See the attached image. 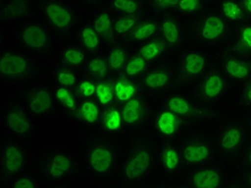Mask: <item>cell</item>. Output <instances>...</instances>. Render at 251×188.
I'll use <instances>...</instances> for the list:
<instances>
[{"mask_svg":"<svg viewBox=\"0 0 251 188\" xmlns=\"http://www.w3.org/2000/svg\"><path fill=\"white\" fill-rule=\"evenodd\" d=\"M155 150L150 141L135 139L126 155L119 170V179L124 183L135 184L144 181L153 167Z\"/></svg>","mask_w":251,"mask_h":188,"instance_id":"obj_1","label":"cell"},{"mask_svg":"<svg viewBox=\"0 0 251 188\" xmlns=\"http://www.w3.org/2000/svg\"><path fill=\"white\" fill-rule=\"evenodd\" d=\"M117 159L118 153L115 144L105 136H96L85 147V164L99 179H106L114 172Z\"/></svg>","mask_w":251,"mask_h":188,"instance_id":"obj_2","label":"cell"},{"mask_svg":"<svg viewBox=\"0 0 251 188\" xmlns=\"http://www.w3.org/2000/svg\"><path fill=\"white\" fill-rule=\"evenodd\" d=\"M190 33L200 43L217 45L231 38L232 27L220 13L206 12L191 23Z\"/></svg>","mask_w":251,"mask_h":188,"instance_id":"obj_3","label":"cell"},{"mask_svg":"<svg viewBox=\"0 0 251 188\" xmlns=\"http://www.w3.org/2000/svg\"><path fill=\"white\" fill-rule=\"evenodd\" d=\"M16 38L23 49L38 55H50L54 50V38L48 27L36 20L22 22Z\"/></svg>","mask_w":251,"mask_h":188,"instance_id":"obj_4","label":"cell"},{"mask_svg":"<svg viewBox=\"0 0 251 188\" xmlns=\"http://www.w3.org/2000/svg\"><path fill=\"white\" fill-rule=\"evenodd\" d=\"M0 75L8 83H25L37 75V65L18 50H4L0 55Z\"/></svg>","mask_w":251,"mask_h":188,"instance_id":"obj_5","label":"cell"},{"mask_svg":"<svg viewBox=\"0 0 251 188\" xmlns=\"http://www.w3.org/2000/svg\"><path fill=\"white\" fill-rule=\"evenodd\" d=\"M38 170L42 178L57 183L69 178L77 170V162L69 153L64 151H50L43 154L39 159Z\"/></svg>","mask_w":251,"mask_h":188,"instance_id":"obj_6","label":"cell"},{"mask_svg":"<svg viewBox=\"0 0 251 188\" xmlns=\"http://www.w3.org/2000/svg\"><path fill=\"white\" fill-rule=\"evenodd\" d=\"M179 150L187 167H197L213 161L216 155V144L208 135L191 134L180 142Z\"/></svg>","mask_w":251,"mask_h":188,"instance_id":"obj_7","label":"cell"},{"mask_svg":"<svg viewBox=\"0 0 251 188\" xmlns=\"http://www.w3.org/2000/svg\"><path fill=\"white\" fill-rule=\"evenodd\" d=\"M229 88V79L224 72L219 68H210L197 82L193 97L208 106L224 98Z\"/></svg>","mask_w":251,"mask_h":188,"instance_id":"obj_8","label":"cell"},{"mask_svg":"<svg viewBox=\"0 0 251 188\" xmlns=\"http://www.w3.org/2000/svg\"><path fill=\"white\" fill-rule=\"evenodd\" d=\"M248 134L244 125L229 122L222 125L217 134L216 147L222 156L233 158L242 154L247 145Z\"/></svg>","mask_w":251,"mask_h":188,"instance_id":"obj_9","label":"cell"},{"mask_svg":"<svg viewBox=\"0 0 251 188\" xmlns=\"http://www.w3.org/2000/svg\"><path fill=\"white\" fill-rule=\"evenodd\" d=\"M39 9L45 23L56 31L68 32L76 25L75 12L61 0H41Z\"/></svg>","mask_w":251,"mask_h":188,"instance_id":"obj_10","label":"cell"},{"mask_svg":"<svg viewBox=\"0 0 251 188\" xmlns=\"http://www.w3.org/2000/svg\"><path fill=\"white\" fill-rule=\"evenodd\" d=\"M162 107L177 114L182 119H185L186 123L198 122L213 115V112L207 105L199 101L195 97L190 98L179 94L165 97L162 101Z\"/></svg>","mask_w":251,"mask_h":188,"instance_id":"obj_11","label":"cell"},{"mask_svg":"<svg viewBox=\"0 0 251 188\" xmlns=\"http://www.w3.org/2000/svg\"><path fill=\"white\" fill-rule=\"evenodd\" d=\"M144 92L151 95H163L181 84L172 67L160 64L148 70L141 80Z\"/></svg>","mask_w":251,"mask_h":188,"instance_id":"obj_12","label":"cell"},{"mask_svg":"<svg viewBox=\"0 0 251 188\" xmlns=\"http://www.w3.org/2000/svg\"><path fill=\"white\" fill-rule=\"evenodd\" d=\"M28 163V154L24 146L16 140H5L0 152L1 176L4 180L12 179L22 173Z\"/></svg>","mask_w":251,"mask_h":188,"instance_id":"obj_13","label":"cell"},{"mask_svg":"<svg viewBox=\"0 0 251 188\" xmlns=\"http://www.w3.org/2000/svg\"><path fill=\"white\" fill-rule=\"evenodd\" d=\"M209 69V58L202 51L188 50L179 56L177 75L180 83H195Z\"/></svg>","mask_w":251,"mask_h":188,"instance_id":"obj_14","label":"cell"},{"mask_svg":"<svg viewBox=\"0 0 251 188\" xmlns=\"http://www.w3.org/2000/svg\"><path fill=\"white\" fill-rule=\"evenodd\" d=\"M186 124L185 119L163 107L157 110L152 116L153 132L157 138L164 143H170L177 138Z\"/></svg>","mask_w":251,"mask_h":188,"instance_id":"obj_15","label":"cell"},{"mask_svg":"<svg viewBox=\"0 0 251 188\" xmlns=\"http://www.w3.org/2000/svg\"><path fill=\"white\" fill-rule=\"evenodd\" d=\"M218 68L227 79L244 83L251 78V56L231 50L219 57Z\"/></svg>","mask_w":251,"mask_h":188,"instance_id":"obj_16","label":"cell"},{"mask_svg":"<svg viewBox=\"0 0 251 188\" xmlns=\"http://www.w3.org/2000/svg\"><path fill=\"white\" fill-rule=\"evenodd\" d=\"M26 107L36 116H47L56 107L54 90L47 85H38L29 88L25 95Z\"/></svg>","mask_w":251,"mask_h":188,"instance_id":"obj_17","label":"cell"},{"mask_svg":"<svg viewBox=\"0 0 251 188\" xmlns=\"http://www.w3.org/2000/svg\"><path fill=\"white\" fill-rule=\"evenodd\" d=\"M3 122L10 132L21 139H28L33 132L29 110L18 104L11 105L5 109Z\"/></svg>","mask_w":251,"mask_h":188,"instance_id":"obj_18","label":"cell"},{"mask_svg":"<svg viewBox=\"0 0 251 188\" xmlns=\"http://www.w3.org/2000/svg\"><path fill=\"white\" fill-rule=\"evenodd\" d=\"M188 187L217 188L225 185V175L220 167L213 163H204L193 167L186 179Z\"/></svg>","mask_w":251,"mask_h":188,"instance_id":"obj_19","label":"cell"},{"mask_svg":"<svg viewBox=\"0 0 251 188\" xmlns=\"http://www.w3.org/2000/svg\"><path fill=\"white\" fill-rule=\"evenodd\" d=\"M126 128L136 129L145 125L151 115V106L143 96L121 105Z\"/></svg>","mask_w":251,"mask_h":188,"instance_id":"obj_20","label":"cell"},{"mask_svg":"<svg viewBox=\"0 0 251 188\" xmlns=\"http://www.w3.org/2000/svg\"><path fill=\"white\" fill-rule=\"evenodd\" d=\"M159 35L167 44L169 51H177L185 41L184 30L179 20L174 15H165L160 20Z\"/></svg>","mask_w":251,"mask_h":188,"instance_id":"obj_21","label":"cell"},{"mask_svg":"<svg viewBox=\"0 0 251 188\" xmlns=\"http://www.w3.org/2000/svg\"><path fill=\"white\" fill-rule=\"evenodd\" d=\"M114 95H115V102L118 105H123L132 100L136 97L143 96L145 93L142 87L141 82L136 79H131L128 77H118L113 81Z\"/></svg>","mask_w":251,"mask_h":188,"instance_id":"obj_22","label":"cell"},{"mask_svg":"<svg viewBox=\"0 0 251 188\" xmlns=\"http://www.w3.org/2000/svg\"><path fill=\"white\" fill-rule=\"evenodd\" d=\"M158 161L162 172L167 175L179 173L185 166L179 146H175L173 144H165L161 147V150L159 151Z\"/></svg>","mask_w":251,"mask_h":188,"instance_id":"obj_23","label":"cell"},{"mask_svg":"<svg viewBox=\"0 0 251 188\" xmlns=\"http://www.w3.org/2000/svg\"><path fill=\"white\" fill-rule=\"evenodd\" d=\"M102 130L107 134H117L126 127L123 118L121 105L113 104L105 107L99 121Z\"/></svg>","mask_w":251,"mask_h":188,"instance_id":"obj_24","label":"cell"},{"mask_svg":"<svg viewBox=\"0 0 251 188\" xmlns=\"http://www.w3.org/2000/svg\"><path fill=\"white\" fill-rule=\"evenodd\" d=\"M159 29H160V21L159 20L142 19L127 39L129 42L132 43H143L147 40L155 38L159 33Z\"/></svg>","mask_w":251,"mask_h":188,"instance_id":"obj_25","label":"cell"},{"mask_svg":"<svg viewBox=\"0 0 251 188\" xmlns=\"http://www.w3.org/2000/svg\"><path fill=\"white\" fill-rule=\"evenodd\" d=\"M77 39L82 48L91 54L98 53L102 48V43H103V40L93 24H84L79 27Z\"/></svg>","mask_w":251,"mask_h":188,"instance_id":"obj_26","label":"cell"},{"mask_svg":"<svg viewBox=\"0 0 251 188\" xmlns=\"http://www.w3.org/2000/svg\"><path fill=\"white\" fill-rule=\"evenodd\" d=\"M169 51L167 44L161 37L151 38L142 43L136 50V53L140 54L148 62L160 60Z\"/></svg>","mask_w":251,"mask_h":188,"instance_id":"obj_27","label":"cell"},{"mask_svg":"<svg viewBox=\"0 0 251 188\" xmlns=\"http://www.w3.org/2000/svg\"><path fill=\"white\" fill-rule=\"evenodd\" d=\"M219 13L231 25H241L247 21L241 0H219Z\"/></svg>","mask_w":251,"mask_h":188,"instance_id":"obj_28","label":"cell"},{"mask_svg":"<svg viewBox=\"0 0 251 188\" xmlns=\"http://www.w3.org/2000/svg\"><path fill=\"white\" fill-rule=\"evenodd\" d=\"M231 50L239 54L251 56V21L238 25L234 32Z\"/></svg>","mask_w":251,"mask_h":188,"instance_id":"obj_29","label":"cell"},{"mask_svg":"<svg viewBox=\"0 0 251 188\" xmlns=\"http://www.w3.org/2000/svg\"><path fill=\"white\" fill-rule=\"evenodd\" d=\"M130 56V51L127 45L123 43H115L108 49L105 59L111 71L114 73H119L123 71Z\"/></svg>","mask_w":251,"mask_h":188,"instance_id":"obj_30","label":"cell"},{"mask_svg":"<svg viewBox=\"0 0 251 188\" xmlns=\"http://www.w3.org/2000/svg\"><path fill=\"white\" fill-rule=\"evenodd\" d=\"M93 25L96 28V30L98 31L104 43L110 44L113 42L114 38H115V32H114V19L112 18V15L108 11H98L94 16Z\"/></svg>","mask_w":251,"mask_h":188,"instance_id":"obj_31","label":"cell"},{"mask_svg":"<svg viewBox=\"0 0 251 188\" xmlns=\"http://www.w3.org/2000/svg\"><path fill=\"white\" fill-rule=\"evenodd\" d=\"M102 110L100 104L97 100L91 99H83L78 105V109L76 112V117L82 123L93 126L98 124L101 117Z\"/></svg>","mask_w":251,"mask_h":188,"instance_id":"obj_32","label":"cell"},{"mask_svg":"<svg viewBox=\"0 0 251 188\" xmlns=\"http://www.w3.org/2000/svg\"><path fill=\"white\" fill-rule=\"evenodd\" d=\"M62 65L70 68H78L87 62V52L82 47L77 45H68L61 50L59 55Z\"/></svg>","mask_w":251,"mask_h":188,"instance_id":"obj_33","label":"cell"},{"mask_svg":"<svg viewBox=\"0 0 251 188\" xmlns=\"http://www.w3.org/2000/svg\"><path fill=\"white\" fill-rule=\"evenodd\" d=\"M85 71L88 75L89 78L97 80H103L110 77V73L112 72L110 67H108L107 61L105 57L100 55H95L87 60L86 65H85Z\"/></svg>","mask_w":251,"mask_h":188,"instance_id":"obj_34","label":"cell"},{"mask_svg":"<svg viewBox=\"0 0 251 188\" xmlns=\"http://www.w3.org/2000/svg\"><path fill=\"white\" fill-rule=\"evenodd\" d=\"M108 8L119 15H142L145 5L143 0H110Z\"/></svg>","mask_w":251,"mask_h":188,"instance_id":"obj_35","label":"cell"},{"mask_svg":"<svg viewBox=\"0 0 251 188\" xmlns=\"http://www.w3.org/2000/svg\"><path fill=\"white\" fill-rule=\"evenodd\" d=\"M148 67H150V62L140 54L135 53L130 56L122 73L125 77L138 80L139 78H143V76L148 71Z\"/></svg>","mask_w":251,"mask_h":188,"instance_id":"obj_36","label":"cell"},{"mask_svg":"<svg viewBox=\"0 0 251 188\" xmlns=\"http://www.w3.org/2000/svg\"><path fill=\"white\" fill-rule=\"evenodd\" d=\"M141 15H118L114 19V32L117 38H128L141 22Z\"/></svg>","mask_w":251,"mask_h":188,"instance_id":"obj_37","label":"cell"},{"mask_svg":"<svg viewBox=\"0 0 251 188\" xmlns=\"http://www.w3.org/2000/svg\"><path fill=\"white\" fill-rule=\"evenodd\" d=\"M57 104L60 105L64 109L69 112L72 115L76 116V112L78 109V101L77 95L74 94L69 87L57 86L54 90Z\"/></svg>","mask_w":251,"mask_h":188,"instance_id":"obj_38","label":"cell"},{"mask_svg":"<svg viewBox=\"0 0 251 188\" xmlns=\"http://www.w3.org/2000/svg\"><path fill=\"white\" fill-rule=\"evenodd\" d=\"M95 97L96 100L103 107L113 105L114 102H115L113 81L108 80V78L97 81Z\"/></svg>","mask_w":251,"mask_h":188,"instance_id":"obj_39","label":"cell"},{"mask_svg":"<svg viewBox=\"0 0 251 188\" xmlns=\"http://www.w3.org/2000/svg\"><path fill=\"white\" fill-rule=\"evenodd\" d=\"M53 76L55 79V82L58 86L71 88L73 86H75L78 82L77 76L75 75V72L72 70V68L67 67L65 65L57 67L53 73Z\"/></svg>","mask_w":251,"mask_h":188,"instance_id":"obj_40","label":"cell"},{"mask_svg":"<svg viewBox=\"0 0 251 188\" xmlns=\"http://www.w3.org/2000/svg\"><path fill=\"white\" fill-rule=\"evenodd\" d=\"M30 11L29 0H11L3 8V14L10 19H21Z\"/></svg>","mask_w":251,"mask_h":188,"instance_id":"obj_41","label":"cell"},{"mask_svg":"<svg viewBox=\"0 0 251 188\" xmlns=\"http://www.w3.org/2000/svg\"><path fill=\"white\" fill-rule=\"evenodd\" d=\"M96 86L97 82L94 79L85 78L79 80L75 85V93L78 98L83 99H91L96 95Z\"/></svg>","mask_w":251,"mask_h":188,"instance_id":"obj_42","label":"cell"},{"mask_svg":"<svg viewBox=\"0 0 251 188\" xmlns=\"http://www.w3.org/2000/svg\"><path fill=\"white\" fill-rule=\"evenodd\" d=\"M204 8V0H178L177 11L182 15H195Z\"/></svg>","mask_w":251,"mask_h":188,"instance_id":"obj_43","label":"cell"},{"mask_svg":"<svg viewBox=\"0 0 251 188\" xmlns=\"http://www.w3.org/2000/svg\"><path fill=\"white\" fill-rule=\"evenodd\" d=\"M38 186V179L30 173H20L19 175L14 176V179L11 180L9 183V187L13 188H33Z\"/></svg>","mask_w":251,"mask_h":188,"instance_id":"obj_44","label":"cell"},{"mask_svg":"<svg viewBox=\"0 0 251 188\" xmlns=\"http://www.w3.org/2000/svg\"><path fill=\"white\" fill-rule=\"evenodd\" d=\"M178 0H148L150 8L156 13H169L177 9Z\"/></svg>","mask_w":251,"mask_h":188,"instance_id":"obj_45","label":"cell"},{"mask_svg":"<svg viewBox=\"0 0 251 188\" xmlns=\"http://www.w3.org/2000/svg\"><path fill=\"white\" fill-rule=\"evenodd\" d=\"M238 100L242 106L251 109V78L243 83L238 93Z\"/></svg>","mask_w":251,"mask_h":188,"instance_id":"obj_46","label":"cell"},{"mask_svg":"<svg viewBox=\"0 0 251 188\" xmlns=\"http://www.w3.org/2000/svg\"><path fill=\"white\" fill-rule=\"evenodd\" d=\"M238 184L244 187H251V168H245L239 175Z\"/></svg>","mask_w":251,"mask_h":188,"instance_id":"obj_47","label":"cell"},{"mask_svg":"<svg viewBox=\"0 0 251 188\" xmlns=\"http://www.w3.org/2000/svg\"><path fill=\"white\" fill-rule=\"evenodd\" d=\"M242 164L244 168H251V142L247 143L242 153Z\"/></svg>","mask_w":251,"mask_h":188,"instance_id":"obj_48","label":"cell"},{"mask_svg":"<svg viewBox=\"0 0 251 188\" xmlns=\"http://www.w3.org/2000/svg\"><path fill=\"white\" fill-rule=\"evenodd\" d=\"M247 21H251V0H241Z\"/></svg>","mask_w":251,"mask_h":188,"instance_id":"obj_49","label":"cell"},{"mask_svg":"<svg viewBox=\"0 0 251 188\" xmlns=\"http://www.w3.org/2000/svg\"><path fill=\"white\" fill-rule=\"evenodd\" d=\"M79 2L87 5V7H96L102 2V0H78Z\"/></svg>","mask_w":251,"mask_h":188,"instance_id":"obj_50","label":"cell"},{"mask_svg":"<svg viewBox=\"0 0 251 188\" xmlns=\"http://www.w3.org/2000/svg\"><path fill=\"white\" fill-rule=\"evenodd\" d=\"M247 126H248V129L249 132L251 133V110L249 112V115H248V119H247Z\"/></svg>","mask_w":251,"mask_h":188,"instance_id":"obj_51","label":"cell"}]
</instances>
